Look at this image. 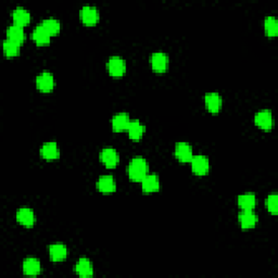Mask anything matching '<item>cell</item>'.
<instances>
[{"label": "cell", "mask_w": 278, "mask_h": 278, "mask_svg": "<svg viewBox=\"0 0 278 278\" xmlns=\"http://www.w3.org/2000/svg\"><path fill=\"white\" fill-rule=\"evenodd\" d=\"M148 162L142 156H134L128 164L127 172L129 177L135 182H141L143 177L148 174Z\"/></svg>", "instance_id": "cell-1"}, {"label": "cell", "mask_w": 278, "mask_h": 278, "mask_svg": "<svg viewBox=\"0 0 278 278\" xmlns=\"http://www.w3.org/2000/svg\"><path fill=\"white\" fill-rule=\"evenodd\" d=\"M150 62L152 69H154V72H156V73H164L169 68L170 59L167 53L158 51L152 53L150 57Z\"/></svg>", "instance_id": "cell-2"}, {"label": "cell", "mask_w": 278, "mask_h": 278, "mask_svg": "<svg viewBox=\"0 0 278 278\" xmlns=\"http://www.w3.org/2000/svg\"><path fill=\"white\" fill-rule=\"evenodd\" d=\"M107 66L108 70H109V73L112 76H114V77L123 76L125 72H126V62L119 56L111 57L109 61H108Z\"/></svg>", "instance_id": "cell-3"}, {"label": "cell", "mask_w": 278, "mask_h": 278, "mask_svg": "<svg viewBox=\"0 0 278 278\" xmlns=\"http://www.w3.org/2000/svg\"><path fill=\"white\" fill-rule=\"evenodd\" d=\"M99 158L101 160V162L109 169L115 168L120 161V155L118 154V151L112 147L104 148L100 152Z\"/></svg>", "instance_id": "cell-4"}, {"label": "cell", "mask_w": 278, "mask_h": 278, "mask_svg": "<svg viewBox=\"0 0 278 278\" xmlns=\"http://www.w3.org/2000/svg\"><path fill=\"white\" fill-rule=\"evenodd\" d=\"M79 16L80 20H82L86 25H93L96 24L98 21H99L100 13L98 8L93 6H84L79 11Z\"/></svg>", "instance_id": "cell-5"}, {"label": "cell", "mask_w": 278, "mask_h": 278, "mask_svg": "<svg viewBox=\"0 0 278 278\" xmlns=\"http://www.w3.org/2000/svg\"><path fill=\"white\" fill-rule=\"evenodd\" d=\"M254 123L258 127L264 131H270L274 124L272 112L270 110H261L254 115Z\"/></svg>", "instance_id": "cell-6"}, {"label": "cell", "mask_w": 278, "mask_h": 278, "mask_svg": "<svg viewBox=\"0 0 278 278\" xmlns=\"http://www.w3.org/2000/svg\"><path fill=\"white\" fill-rule=\"evenodd\" d=\"M36 86L43 93L51 92L55 87V77L50 72H42L36 77Z\"/></svg>", "instance_id": "cell-7"}, {"label": "cell", "mask_w": 278, "mask_h": 278, "mask_svg": "<svg viewBox=\"0 0 278 278\" xmlns=\"http://www.w3.org/2000/svg\"><path fill=\"white\" fill-rule=\"evenodd\" d=\"M192 172L197 175H204L209 172L210 162L207 156L203 154L194 155L190 161Z\"/></svg>", "instance_id": "cell-8"}, {"label": "cell", "mask_w": 278, "mask_h": 278, "mask_svg": "<svg viewBox=\"0 0 278 278\" xmlns=\"http://www.w3.org/2000/svg\"><path fill=\"white\" fill-rule=\"evenodd\" d=\"M175 156L181 162H190L192 156H194L191 146L185 141L177 142L176 146H175Z\"/></svg>", "instance_id": "cell-9"}, {"label": "cell", "mask_w": 278, "mask_h": 278, "mask_svg": "<svg viewBox=\"0 0 278 278\" xmlns=\"http://www.w3.org/2000/svg\"><path fill=\"white\" fill-rule=\"evenodd\" d=\"M207 109L212 113H217L223 106V99L218 93H208L204 97Z\"/></svg>", "instance_id": "cell-10"}, {"label": "cell", "mask_w": 278, "mask_h": 278, "mask_svg": "<svg viewBox=\"0 0 278 278\" xmlns=\"http://www.w3.org/2000/svg\"><path fill=\"white\" fill-rule=\"evenodd\" d=\"M129 123H131V118H129V115L125 113V112L116 113L111 120L112 128H113L115 132L127 131Z\"/></svg>", "instance_id": "cell-11"}, {"label": "cell", "mask_w": 278, "mask_h": 278, "mask_svg": "<svg viewBox=\"0 0 278 278\" xmlns=\"http://www.w3.org/2000/svg\"><path fill=\"white\" fill-rule=\"evenodd\" d=\"M240 225L245 230L252 228L258 223V215L253 212V210H243L238 215Z\"/></svg>", "instance_id": "cell-12"}, {"label": "cell", "mask_w": 278, "mask_h": 278, "mask_svg": "<svg viewBox=\"0 0 278 278\" xmlns=\"http://www.w3.org/2000/svg\"><path fill=\"white\" fill-rule=\"evenodd\" d=\"M16 219H17V222L22 224L23 226L31 227L35 224L36 216H35V213L33 212L32 209L23 207L17 211Z\"/></svg>", "instance_id": "cell-13"}, {"label": "cell", "mask_w": 278, "mask_h": 278, "mask_svg": "<svg viewBox=\"0 0 278 278\" xmlns=\"http://www.w3.org/2000/svg\"><path fill=\"white\" fill-rule=\"evenodd\" d=\"M40 155L46 160H55L59 158L60 150L57 142L49 141L44 143L42 148H40Z\"/></svg>", "instance_id": "cell-14"}, {"label": "cell", "mask_w": 278, "mask_h": 278, "mask_svg": "<svg viewBox=\"0 0 278 278\" xmlns=\"http://www.w3.org/2000/svg\"><path fill=\"white\" fill-rule=\"evenodd\" d=\"M141 188L145 192H154L160 189V179L156 174H147L141 181Z\"/></svg>", "instance_id": "cell-15"}, {"label": "cell", "mask_w": 278, "mask_h": 278, "mask_svg": "<svg viewBox=\"0 0 278 278\" xmlns=\"http://www.w3.org/2000/svg\"><path fill=\"white\" fill-rule=\"evenodd\" d=\"M97 187L101 192H106V194H110L116 189V182L115 178L111 175H102L99 177L97 182Z\"/></svg>", "instance_id": "cell-16"}, {"label": "cell", "mask_w": 278, "mask_h": 278, "mask_svg": "<svg viewBox=\"0 0 278 278\" xmlns=\"http://www.w3.org/2000/svg\"><path fill=\"white\" fill-rule=\"evenodd\" d=\"M75 272L83 278H89L93 275V267L92 262L86 258L79 259L75 265Z\"/></svg>", "instance_id": "cell-17"}, {"label": "cell", "mask_w": 278, "mask_h": 278, "mask_svg": "<svg viewBox=\"0 0 278 278\" xmlns=\"http://www.w3.org/2000/svg\"><path fill=\"white\" fill-rule=\"evenodd\" d=\"M49 254H50V259L53 262L63 261L68 255V248L61 243L53 244L49 247Z\"/></svg>", "instance_id": "cell-18"}, {"label": "cell", "mask_w": 278, "mask_h": 278, "mask_svg": "<svg viewBox=\"0 0 278 278\" xmlns=\"http://www.w3.org/2000/svg\"><path fill=\"white\" fill-rule=\"evenodd\" d=\"M12 17H13V21H15V24L23 26L30 23L31 12L26 8L16 7L15 9H13Z\"/></svg>", "instance_id": "cell-19"}, {"label": "cell", "mask_w": 278, "mask_h": 278, "mask_svg": "<svg viewBox=\"0 0 278 278\" xmlns=\"http://www.w3.org/2000/svg\"><path fill=\"white\" fill-rule=\"evenodd\" d=\"M146 131L145 125H143L139 120H131V123L128 125L127 132L128 135L133 140H139Z\"/></svg>", "instance_id": "cell-20"}, {"label": "cell", "mask_w": 278, "mask_h": 278, "mask_svg": "<svg viewBox=\"0 0 278 278\" xmlns=\"http://www.w3.org/2000/svg\"><path fill=\"white\" fill-rule=\"evenodd\" d=\"M40 262L38 259L28 258L23 262V272L28 276H36L40 273Z\"/></svg>", "instance_id": "cell-21"}, {"label": "cell", "mask_w": 278, "mask_h": 278, "mask_svg": "<svg viewBox=\"0 0 278 278\" xmlns=\"http://www.w3.org/2000/svg\"><path fill=\"white\" fill-rule=\"evenodd\" d=\"M50 37H51V35L49 34L40 24L36 26L32 34V38L34 39V42L37 45H39V46L48 45L49 43H50Z\"/></svg>", "instance_id": "cell-22"}, {"label": "cell", "mask_w": 278, "mask_h": 278, "mask_svg": "<svg viewBox=\"0 0 278 278\" xmlns=\"http://www.w3.org/2000/svg\"><path fill=\"white\" fill-rule=\"evenodd\" d=\"M7 36H8V39L13 40V42H15V43L22 44L25 38L23 26L17 25V24L10 25L7 30Z\"/></svg>", "instance_id": "cell-23"}, {"label": "cell", "mask_w": 278, "mask_h": 278, "mask_svg": "<svg viewBox=\"0 0 278 278\" xmlns=\"http://www.w3.org/2000/svg\"><path fill=\"white\" fill-rule=\"evenodd\" d=\"M255 204H257V198L252 192H247L238 197V205L243 210H253Z\"/></svg>", "instance_id": "cell-24"}, {"label": "cell", "mask_w": 278, "mask_h": 278, "mask_svg": "<svg viewBox=\"0 0 278 278\" xmlns=\"http://www.w3.org/2000/svg\"><path fill=\"white\" fill-rule=\"evenodd\" d=\"M40 25H42L43 28L46 30L50 35H56V34L59 33L60 30H61L60 21L56 19V17H52V16L47 17V19L43 20Z\"/></svg>", "instance_id": "cell-25"}, {"label": "cell", "mask_w": 278, "mask_h": 278, "mask_svg": "<svg viewBox=\"0 0 278 278\" xmlns=\"http://www.w3.org/2000/svg\"><path fill=\"white\" fill-rule=\"evenodd\" d=\"M20 46H21V44L15 43V42H13V40L7 38L6 40H4L3 45H2L4 55L8 57L17 56L20 53Z\"/></svg>", "instance_id": "cell-26"}, {"label": "cell", "mask_w": 278, "mask_h": 278, "mask_svg": "<svg viewBox=\"0 0 278 278\" xmlns=\"http://www.w3.org/2000/svg\"><path fill=\"white\" fill-rule=\"evenodd\" d=\"M264 29L268 36H276L278 33V21L275 16H266L264 20Z\"/></svg>", "instance_id": "cell-27"}, {"label": "cell", "mask_w": 278, "mask_h": 278, "mask_svg": "<svg viewBox=\"0 0 278 278\" xmlns=\"http://www.w3.org/2000/svg\"><path fill=\"white\" fill-rule=\"evenodd\" d=\"M266 207L273 214H277L278 208V196L276 194H272L267 197L266 199Z\"/></svg>", "instance_id": "cell-28"}]
</instances>
